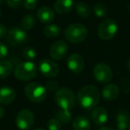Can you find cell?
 Masks as SVG:
<instances>
[{
  "label": "cell",
  "mask_w": 130,
  "mask_h": 130,
  "mask_svg": "<svg viewBox=\"0 0 130 130\" xmlns=\"http://www.w3.org/2000/svg\"><path fill=\"white\" fill-rule=\"evenodd\" d=\"M130 124V114L126 110H121L116 115V125L118 130H126Z\"/></svg>",
  "instance_id": "obj_17"
},
{
  "label": "cell",
  "mask_w": 130,
  "mask_h": 130,
  "mask_svg": "<svg viewBox=\"0 0 130 130\" xmlns=\"http://www.w3.org/2000/svg\"><path fill=\"white\" fill-rule=\"evenodd\" d=\"M61 33V28L56 24H48L44 29V34L49 38H54Z\"/></svg>",
  "instance_id": "obj_21"
},
{
  "label": "cell",
  "mask_w": 130,
  "mask_h": 130,
  "mask_svg": "<svg viewBox=\"0 0 130 130\" xmlns=\"http://www.w3.org/2000/svg\"><path fill=\"white\" fill-rule=\"evenodd\" d=\"M38 70L41 74L46 78H54L60 72L59 66L54 61L49 59L41 60L38 64Z\"/></svg>",
  "instance_id": "obj_10"
},
{
  "label": "cell",
  "mask_w": 130,
  "mask_h": 130,
  "mask_svg": "<svg viewBox=\"0 0 130 130\" xmlns=\"http://www.w3.org/2000/svg\"><path fill=\"white\" fill-rule=\"evenodd\" d=\"M6 38V42L10 45L17 46V45L26 43L27 40L29 39V36H28V33L22 28L13 27L11 28L9 30H7Z\"/></svg>",
  "instance_id": "obj_7"
},
{
  "label": "cell",
  "mask_w": 130,
  "mask_h": 130,
  "mask_svg": "<svg viewBox=\"0 0 130 130\" xmlns=\"http://www.w3.org/2000/svg\"><path fill=\"white\" fill-rule=\"evenodd\" d=\"M121 87H122L123 91L126 94H130V81L127 80L126 78L123 79L121 81Z\"/></svg>",
  "instance_id": "obj_32"
},
{
  "label": "cell",
  "mask_w": 130,
  "mask_h": 130,
  "mask_svg": "<svg viewBox=\"0 0 130 130\" xmlns=\"http://www.w3.org/2000/svg\"><path fill=\"white\" fill-rule=\"evenodd\" d=\"M8 54H9L8 47L6 46V44L0 42V59H4V58L7 57Z\"/></svg>",
  "instance_id": "obj_29"
},
{
  "label": "cell",
  "mask_w": 130,
  "mask_h": 130,
  "mask_svg": "<svg viewBox=\"0 0 130 130\" xmlns=\"http://www.w3.org/2000/svg\"><path fill=\"white\" fill-rule=\"evenodd\" d=\"M24 93L26 97L33 103H41L47 95L46 88L37 82L27 84L24 88Z\"/></svg>",
  "instance_id": "obj_5"
},
{
  "label": "cell",
  "mask_w": 130,
  "mask_h": 130,
  "mask_svg": "<svg viewBox=\"0 0 130 130\" xmlns=\"http://www.w3.org/2000/svg\"><path fill=\"white\" fill-rule=\"evenodd\" d=\"M68 53V45L63 40H57L52 44L49 54L54 60H62Z\"/></svg>",
  "instance_id": "obj_11"
},
{
  "label": "cell",
  "mask_w": 130,
  "mask_h": 130,
  "mask_svg": "<svg viewBox=\"0 0 130 130\" xmlns=\"http://www.w3.org/2000/svg\"><path fill=\"white\" fill-rule=\"evenodd\" d=\"M108 112L103 107H95L92 112V119L97 126L105 124L108 120Z\"/></svg>",
  "instance_id": "obj_16"
},
{
  "label": "cell",
  "mask_w": 130,
  "mask_h": 130,
  "mask_svg": "<svg viewBox=\"0 0 130 130\" xmlns=\"http://www.w3.org/2000/svg\"><path fill=\"white\" fill-rule=\"evenodd\" d=\"M94 78L100 83H108L113 78L111 68L104 62L97 63L93 70Z\"/></svg>",
  "instance_id": "obj_8"
},
{
  "label": "cell",
  "mask_w": 130,
  "mask_h": 130,
  "mask_svg": "<svg viewBox=\"0 0 130 130\" xmlns=\"http://www.w3.org/2000/svg\"><path fill=\"white\" fill-rule=\"evenodd\" d=\"M16 98V92L9 87H0V103L11 104Z\"/></svg>",
  "instance_id": "obj_14"
},
{
  "label": "cell",
  "mask_w": 130,
  "mask_h": 130,
  "mask_svg": "<svg viewBox=\"0 0 130 130\" xmlns=\"http://www.w3.org/2000/svg\"><path fill=\"white\" fill-rule=\"evenodd\" d=\"M128 130H130V124H129V126H128V128H127Z\"/></svg>",
  "instance_id": "obj_39"
},
{
  "label": "cell",
  "mask_w": 130,
  "mask_h": 130,
  "mask_svg": "<svg viewBox=\"0 0 130 130\" xmlns=\"http://www.w3.org/2000/svg\"><path fill=\"white\" fill-rule=\"evenodd\" d=\"M74 6L73 0H56L54 5V9L56 13L60 15L66 14L72 10Z\"/></svg>",
  "instance_id": "obj_13"
},
{
  "label": "cell",
  "mask_w": 130,
  "mask_h": 130,
  "mask_svg": "<svg viewBox=\"0 0 130 130\" xmlns=\"http://www.w3.org/2000/svg\"><path fill=\"white\" fill-rule=\"evenodd\" d=\"M99 130H115V129L110 127V126H103V127H101Z\"/></svg>",
  "instance_id": "obj_35"
},
{
  "label": "cell",
  "mask_w": 130,
  "mask_h": 130,
  "mask_svg": "<svg viewBox=\"0 0 130 130\" xmlns=\"http://www.w3.org/2000/svg\"><path fill=\"white\" fill-rule=\"evenodd\" d=\"M35 122V117L32 111L27 109L22 110L18 112L15 119V123L21 130H29Z\"/></svg>",
  "instance_id": "obj_9"
},
{
  "label": "cell",
  "mask_w": 130,
  "mask_h": 130,
  "mask_svg": "<svg viewBox=\"0 0 130 130\" xmlns=\"http://www.w3.org/2000/svg\"><path fill=\"white\" fill-rule=\"evenodd\" d=\"M37 56V52L33 47H26L22 51V57L27 61H30L31 60H34Z\"/></svg>",
  "instance_id": "obj_26"
},
{
  "label": "cell",
  "mask_w": 130,
  "mask_h": 130,
  "mask_svg": "<svg viewBox=\"0 0 130 130\" xmlns=\"http://www.w3.org/2000/svg\"><path fill=\"white\" fill-rule=\"evenodd\" d=\"M37 16L38 20L42 23H50L54 19V12L48 6H43L38 11Z\"/></svg>",
  "instance_id": "obj_18"
},
{
  "label": "cell",
  "mask_w": 130,
  "mask_h": 130,
  "mask_svg": "<svg viewBox=\"0 0 130 130\" xmlns=\"http://www.w3.org/2000/svg\"><path fill=\"white\" fill-rule=\"evenodd\" d=\"M119 94V88L115 84H108L103 87L102 95L105 101H114Z\"/></svg>",
  "instance_id": "obj_15"
},
{
  "label": "cell",
  "mask_w": 130,
  "mask_h": 130,
  "mask_svg": "<svg viewBox=\"0 0 130 130\" xmlns=\"http://www.w3.org/2000/svg\"><path fill=\"white\" fill-rule=\"evenodd\" d=\"M23 6L27 10H34L38 6V0H23Z\"/></svg>",
  "instance_id": "obj_28"
},
{
  "label": "cell",
  "mask_w": 130,
  "mask_h": 130,
  "mask_svg": "<svg viewBox=\"0 0 130 130\" xmlns=\"http://www.w3.org/2000/svg\"><path fill=\"white\" fill-rule=\"evenodd\" d=\"M35 17L32 14H27L22 19L21 22V28L24 30L31 29L35 25Z\"/></svg>",
  "instance_id": "obj_24"
},
{
  "label": "cell",
  "mask_w": 130,
  "mask_h": 130,
  "mask_svg": "<svg viewBox=\"0 0 130 130\" xmlns=\"http://www.w3.org/2000/svg\"><path fill=\"white\" fill-rule=\"evenodd\" d=\"M7 34V29L5 25L3 24H0V39L6 36Z\"/></svg>",
  "instance_id": "obj_33"
},
{
  "label": "cell",
  "mask_w": 130,
  "mask_h": 130,
  "mask_svg": "<svg viewBox=\"0 0 130 130\" xmlns=\"http://www.w3.org/2000/svg\"><path fill=\"white\" fill-rule=\"evenodd\" d=\"M4 115H5V110H4V108L0 105V119L4 117Z\"/></svg>",
  "instance_id": "obj_34"
},
{
  "label": "cell",
  "mask_w": 130,
  "mask_h": 130,
  "mask_svg": "<svg viewBox=\"0 0 130 130\" xmlns=\"http://www.w3.org/2000/svg\"><path fill=\"white\" fill-rule=\"evenodd\" d=\"M72 127L74 130H89L91 123L85 116H78L72 120Z\"/></svg>",
  "instance_id": "obj_19"
},
{
  "label": "cell",
  "mask_w": 130,
  "mask_h": 130,
  "mask_svg": "<svg viewBox=\"0 0 130 130\" xmlns=\"http://www.w3.org/2000/svg\"><path fill=\"white\" fill-rule=\"evenodd\" d=\"M58 82L54 81V80H51V81H48L46 83V90L47 91H50V92H56L58 88Z\"/></svg>",
  "instance_id": "obj_30"
},
{
  "label": "cell",
  "mask_w": 130,
  "mask_h": 130,
  "mask_svg": "<svg viewBox=\"0 0 130 130\" xmlns=\"http://www.w3.org/2000/svg\"><path fill=\"white\" fill-rule=\"evenodd\" d=\"M88 31L85 25L81 23H73L69 25L64 31L66 39L72 44L82 43L87 38Z\"/></svg>",
  "instance_id": "obj_2"
},
{
  "label": "cell",
  "mask_w": 130,
  "mask_h": 130,
  "mask_svg": "<svg viewBox=\"0 0 130 130\" xmlns=\"http://www.w3.org/2000/svg\"><path fill=\"white\" fill-rule=\"evenodd\" d=\"M56 119L62 125H67L71 120V113L68 110H60L56 112Z\"/></svg>",
  "instance_id": "obj_23"
},
{
  "label": "cell",
  "mask_w": 130,
  "mask_h": 130,
  "mask_svg": "<svg viewBox=\"0 0 130 130\" xmlns=\"http://www.w3.org/2000/svg\"><path fill=\"white\" fill-rule=\"evenodd\" d=\"M127 70H128V71H129V73H130V60L128 61V62H127Z\"/></svg>",
  "instance_id": "obj_36"
},
{
  "label": "cell",
  "mask_w": 130,
  "mask_h": 130,
  "mask_svg": "<svg viewBox=\"0 0 130 130\" xmlns=\"http://www.w3.org/2000/svg\"><path fill=\"white\" fill-rule=\"evenodd\" d=\"M0 17H1V11H0Z\"/></svg>",
  "instance_id": "obj_40"
},
{
  "label": "cell",
  "mask_w": 130,
  "mask_h": 130,
  "mask_svg": "<svg viewBox=\"0 0 130 130\" xmlns=\"http://www.w3.org/2000/svg\"><path fill=\"white\" fill-rule=\"evenodd\" d=\"M55 103L61 110H70L72 109L76 103V97L72 90L68 87H61L58 89L54 94Z\"/></svg>",
  "instance_id": "obj_3"
},
{
  "label": "cell",
  "mask_w": 130,
  "mask_h": 130,
  "mask_svg": "<svg viewBox=\"0 0 130 130\" xmlns=\"http://www.w3.org/2000/svg\"><path fill=\"white\" fill-rule=\"evenodd\" d=\"M38 69L32 61H23L17 64L14 70V77L21 81H29L36 77Z\"/></svg>",
  "instance_id": "obj_4"
},
{
  "label": "cell",
  "mask_w": 130,
  "mask_h": 130,
  "mask_svg": "<svg viewBox=\"0 0 130 130\" xmlns=\"http://www.w3.org/2000/svg\"><path fill=\"white\" fill-rule=\"evenodd\" d=\"M6 2L11 8H19L23 4V0H6Z\"/></svg>",
  "instance_id": "obj_31"
},
{
  "label": "cell",
  "mask_w": 130,
  "mask_h": 130,
  "mask_svg": "<svg viewBox=\"0 0 130 130\" xmlns=\"http://www.w3.org/2000/svg\"><path fill=\"white\" fill-rule=\"evenodd\" d=\"M67 66L71 72L78 74L83 71L85 67V61L80 54H72L68 57Z\"/></svg>",
  "instance_id": "obj_12"
},
{
  "label": "cell",
  "mask_w": 130,
  "mask_h": 130,
  "mask_svg": "<svg viewBox=\"0 0 130 130\" xmlns=\"http://www.w3.org/2000/svg\"><path fill=\"white\" fill-rule=\"evenodd\" d=\"M118 31V24L112 19L103 20L98 26L97 33L100 38L103 40H110L116 35Z\"/></svg>",
  "instance_id": "obj_6"
},
{
  "label": "cell",
  "mask_w": 130,
  "mask_h": 130,
  "mask_svg": "<svg viewBox=\"0 0 130 130\" xmlns=\"http://www.w3.org/2000/svg\"><path fill=\"white\" fill-rule=\"evenodd\" d=\"M34 130H44V129H42V128H36V129H34Z\"/></svg>",
  "instance_id": "obj_38"
},
{
  "label": "cell",
  "mask_w": 130,
  "mask_h": 130,
  "mask_svg": "<svg viewBox=\"0 0 130 130\" xmlns=\"http://www.w3.org/2000/svg\"><path fill=\"white\" fill-rule=\"evenodd\" d=\"M13 70V65L11 61L2 60L0 61V78L4 79L11 75Z\"/></svg>",
  "instance_id": "obj_20"
},
{
  "label": "cell",
  "mask_w": 130,
  "mask_h": 130,
  "mask_svg": "<svg viewBox=\"0 0 130 130\" xmlns=\"http://www.w3.org/2000/svg\"><path fill=\"white\" fill-rule=\"evenodd\" d=\"M5 1H6V0H0V5H2L3 3L5 2Z\"/></svg>",
  "instance_id": "obj_37"
},
{
  "label": "cell",
  "mask_w": 130,
  "mask_h": 130,
  "mask_svg": "<svg viewBox=\"0 0 130 130\" xmlns=\"http://www.w3.org/2000/svg\"><path fill=\"white\" fill-rule=\"evenodd\" d=\"M61 126H62V124L56 118H52L47 122V128H48V130H61Z\"/></svg>",
  "instance_id": "obj_27"
},
{
  "label": "cell",
  "mask_w": 130,
  "mask_h": 130,
  "mask_svg": "<svg viewBox=\"0 0 130 130\" xmlns=\"http://www.w3.org/2000/svg\"><path fill=\"white\" fill-rule=\"evenodd\" d=\"M76 12L78 16L82 18H87L90 16V7L87 4L84 2H79L76 5Z\"/></svg>",
  "instance_id": "obj_22"
},
{
  "label": "cell",
  "mask_w": 130,
  "mask_h": 130,
  "mask_svg": "<svg viewBox=\"0 0 130 130\" xmlns=\"http://www.w3.org/2000/svg\"><path fill=\"white\" fill-rule=\"evenodd\" d=\"M100 91L94 86L87 85L83 87L78 93L77 99L79 105L85 110L94 109L100 101Z\"/></svg>",
  "instance_id": "obj_1"
},
{
  "label": "cell",
  "mask_w": 130,
  "mask_h": 130,
  "mask_svg": "<svg viewBox=\"0 0 130 130\" xmlns=\"http://www.w3.org/2000/svg\"><path fill=\"white\" fill-rule=\"evenodd\" d=\"M94 13L97 17H105L108 14V7L103 3H97L94 6Z\"/></svg>",
  "instance_id": "obj_25"
}]
</instances>
